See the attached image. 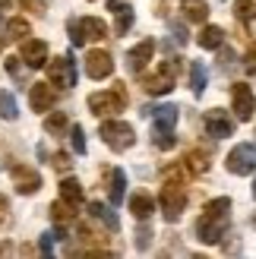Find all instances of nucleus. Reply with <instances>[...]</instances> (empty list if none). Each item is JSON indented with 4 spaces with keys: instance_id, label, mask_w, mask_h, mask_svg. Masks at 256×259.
<instances>
[{
    "instance_id": "nucleus-1",
    "label": "nucleus",
    "mask_w": 256,
    "mask_h": 259,
    "mask_svg": "<svg viewBox=\"0 0 256 259\" xmlns=\"http://www.w3.org/2000/svg\"><path fill=\"white\" fill-rule=\"evenodd\" d=\"M152 123V142L158 149H171L174 146V123H177V108L174 105H158V108H146Z\"/></svg>"
},
{
    "instance_id": "nucleus-2",
    "label": "nucleus",
    "mask_w": 256,
    "mask_h": 259,
    "mask_svg": "<svg viewBox=\"0 0 256 259\" xmlns=\"http://www.w3.org/2000/svg\"><path fill=\"white\" fill-rule=\"evenodd\" d=\"M126 108V89L117 82L114 89H105V92H95L89 95V111L98 114V117H105V114H117Z\"/></svg>"
},
{
    "instance_id": "nucleus-3",
    "label": "nucleus",
    "mask_w": 256,
    "mask_h": 259,
    "mask_svg": "<svg viewBox=\"0 0 256 259\" xmlns=\"http://www.w3.org/2000/svg\"><path fill=\"white\" fill-rule=\"evenodd\" d=\"M161 209H164V222H177L187 209V190L181 180H168L161 187Z\"/></svg>"
},
{
    "instance_id": "nucleus-4",
    "label": "nucleus",
    "mask_w": 256,
    "mask_h": 259,
    "mask_svg": "<svg viewBox=\"0 0 256 259\" xmlns=\"http://www.w3.org/2000/svg\"><path fill=\"white\" fill-rule=\"evenodd\" d=\"M174 76H177V60H164L155 73L143 76V89L149 95H168L174 89Z\"/></svg>"
},
{
    "instance_id": "nucleus-5",
    "label": "nucleus",
    "mask_w": 256,
    "mask_h": 259,
    "mask_svg": "<svg viewBox=\"0 0 256 259\" xmlns=\"http://www.w3.org/2000/svg\"><path fill=\"white\" fill-rule=\"evenodd\" d=\"M101 139H105V146H111L114 152H126L136 142V133H133V126L123 123V120H108V123H101Z\"/></svg>"
},
{
    "instance_id": "nucleus-6",
    "label": "nucleus",
    "mask_w": 256,
    "mask_h": 259,
    "mask_svg": "<svg viewBox=\"0 0 256 259\" xmlns=\"http://www.w3.org/2000/svg\"><path fill=\"white\" fill-rule=\"evenodd\" d=\"M228 171L231 174H250L256 171V146L253 142H244V146H234L228 152Z\"/></svg>"
},
{
    "instance_id": "nucleus-7",
    "label": "nucleus",
    "mask_w": 256,
    "mask_h": 259,
    "mask_svg": "<svg viewBox=\"0 0 256 259\" xmlns=\"http://www.w3.org/2000/svg\"><path fill=\"white\" fill-rule=\"evenodd\" d=\"M225 225H228V215H209V212H202L196 218V237L202 243H219L222 234H225Z\"/></svg>"
},
{
    "instance_id": "nucleus-8",
    "label": "nucleus",
    "mask_w": 256,
    "mask_h": 259,
    "mask_svg": "<svg viewBox=\"0 0 256 259\" xmlns=\"http://www.w3.org/2000/svg\"><path fill=\"white\" fill-rule=\"evenodd\" d=\"M45 67H48V76H51V85H60V89H73L76 85V67H73L70 54L51 60V63H45Z\"/></svg>"
},
{
    "instance_id": "nucleus-9",
    "label": "nucleus",
    "mask_w": 256,
    "mask_h": 259,
    "mask_svg": "<svg viewBox=\"0 0 256 259\" xmlns=\"http://www.w3.org/2000/svg\"><path fill=\"white\" fill-rule=\"evenodd\" d=\"M231 105H234V114H237V120H250L253 117V111H256V95H253V89L244 85V82H237L231 89Z\"/></svg>"
},
{
    "instance_id": "nucleus-10",
    "label": "nucleus",
    "mask_w": 256,
    "mask_h": 259,
    "mask_svg": "<svg viewBox=\"0 0 256 259\" xmlns=\"http://www.w3.org/2000/svg\"><path fill=\"white\" fill-rule=\"evenodd\" d=\"M19 60L25 63V67H45L48 63V45L41 41V38H22V51H19Z\"/></svg>"
},
{
    "instance_id": "nucleus-11",
    "label": "nucleus",
    "mask_w": 256,
    "mask_h": 259,
    "mask_svg": "<svg viewBox=\"0 0 256 259\" xmlns=\"http://www.w3.org/2000/svg\"><path fill=\"white\" fill-rule=\"evenodd\" d=\"M10 174H13V184H16V190L25 193V196L41 187V174H38L35 167H29V164H13Z\"/></svg>"
},
{
    "instance_id": "nucleus-12",
    "label": "nucleus",
    "mask_w": 256,
    "mask_h": 259,
    "mask_svg": "<svg viewBox=\"0 0 256 259\" xmlns=\"http://www.w3.org/2000/svg\"><path fill=\"white\" fill-rule=\"evenodd\" d=\"M86 73L92 76V79H108L114 73V60L108 51H89L86 54Z\"/></svg>"
},
{
    "instance_id": "nucleus-13",
    "label": "nucleus",
    "mask_w": 256,
    "mask_h": 259,
    "mask_svg": "<svg viewBox=\"0 0 256 259\" xmlns=\"http://www.w3.org/2000/svg\"><path fill=\"white\" fill-rule=\"evenodd\" d=\"M54 101H57V92H54V85L51 82H32V89H29V105H32V111H51L54 108Z\"/></svg>"
},
{
    "instance_id": "nucleus-14",
    "label": "nucleus",
    "mask_w": 256,
    "mask_h": 259,
    "mask_svg": "<svg viewBox=\"0 0 256 259\" xmlns=\"http://www.w3.org/2000/svg\"><path fill=\"white\" fill-rule=\"evenodd\" d=\"M152 54H155V41H152V38H146V41H139L130 54H126V67H130L133 73H143V70L149 67Z\"/></svg>"
},
{
    "instance_id": "nucleus-15",
    "label": "nucleus",
    "mask_w": 256,
    "mask_h": 259,
    "mask_svg": "<svg viewBox=\"0 0 256 259\" xmlns=\"http://www.w3.org/2000/svg\"><path fill=\"white\" fill-rule=\"evenodd\" d=\"M202 123H206V133L215 136V139H225V136H231V133H234V123L225 117V111H206Z\"/></svg>"
},
{
    "instance_id": "nucleus-16",
    "label": "nucleus",
    "mask_w": 256,
    "mask_h": 259,
    "mask_svg": "<svg viewBox=\"0 0 256 259\" xmlns=\"http://www.w3.org/2000/svg\"><path fill=\"white\" fill-rule=\"evenodd\" d=\"M108 7H111L114 16H117L114 32H117V35H126V32H130V25H133V10H130V4H123V0H108Z\"/></svg>"
},
{
    "instance_id": "nucleus-17",
    "label": "nucleus",
    "mask_w": 256,
    "mask_h": 259,
    "mask_svg": "<svg viewBox=\"0 0 256 259\" xmlns=\"http://www.w3.org/2000/svg\"><path fill=\"white\" fill-rule=\"evenodd\" d=\"M76 22H79V32H82L86 41H101V38H108V25L98 16H86V19H76Z\"/></svg>"
},
{
    "instance_id": "nucleus-18",
    "label": "nucleus",
    "mask_w": 256,
    "mask_h": 259,
    "mask_svg": "<svg viewBox=\"0 0 256 259\" xmlns=\"http://www.w3.org/2000/svg\"><path fill=\"white\" fill-rule=\"evenodd\" d=\"M130 212L139 218V222H146V218L155 212V199H152L149 193H133L130 196Z\"/></svg>"
},
{
    "instance_id": "nucleus-19",
    "label": "nucleus",
    "mask_w": 256,
    "mask_h": 259,
    "mask_svg": "<svg viewBox=\"0 0 256 259\" xmlns=\"http://www.w3.org/2000/svg\"><path fill=\"white\" fill-rule=\"evenodd\" d=\"M60 199L70 202L73 209H76V205L82 202V184H79V180H73V177H63L60 180Z\"/></svg>"
},
{
    "instance_id": "nucleus-20",
    "label": "nucleus",
    "mask_w": 256,
    "mask_h": 259,
    "mask_svg": "<svg viewBox=\"0 0 256 259\" xmlns=\"http://www.w3.org/2000/svg\"><path fill=\"white\" fill-rule=\"evenodd\" d=\"M199 48H206V51H219L222 48V41H225V32L219 29V25H206V29L199 32Z\"/></svg>"
},
{
    "instance_id": "nucleus-21",
    "label": "nucleus",
    "mask_w": 256,
    "mask_h": 259,
    "mask_svg": "<svg viewBox=\"0 0 256 259\" xmlns=\"http://www.w3.org/2000/svg\"><path fill=\"white\" fill-rule=\"evenodd\" d=\"M123 193H126V174L120 167H114V174H111V205H120Z\"/></svg>"
},
{
    "instance_id": "nucleus-22",
    "label": "nucleus",
    "mask_w": 256,
    "mask_h": 259,
    "mask_svg": "<svg viewBox=\"0 0 256 259\" xmlns=\"http://www.w3.org/2000/svg\"><path fill=\"white\" fill-rule=\"evenodd\" d=\"M184 16L190 22H206L209 19V7L202 0H184Z\"/></svg>"
},
{
    "instance_id": "nucleus-23",
    "label": "nucleus",
    "mask_w": 256,
    "mask_h": 259,
    "mask_svg": "<svg viewBox=\"0 0 256 259\" xmlns=\"http://www.w3.org/2000/svg\"><path fill=\"white\" fill-rule=\"evenodd\" d=\"M89 212H92V218H98V222H105L111 231H120V222H117V215H114L108 205H101V202H92L89 205Z\"/></svg>"
},
{
    "instance_id": "nucleus-24",
    "label": "nucleus",
    "mask_w": 256,
    "mask_h": 259,
    "mask_svg": "<svg viewBox=\"0 0 256 259\" xmlns=\"http://www.w3.org/2000/svg\"><path fill=\"white\" fill-rule=\"evenodd\" d=\"M190 89H193L196 98L206 92V67H202L199 60H193V67H190Z\"/></svg>"
},
{
    "instance_id": "nucleus-25",
    "label": "nucleus",
    "mask_w": 256,
    "mask_h": 259,
    "mask_svg": "<svg viewBox=\"0 0 256 259\" xmlns=\"http://www.w3.org/2000/svg\"><path fill=\"white\" fill-rule=\"evenodd\" d=\"M29 32H32V25L25 19H7V38H13V41H22Z\"/></svg>"
},
{
    "instance_id": "nucleus-26",
    "label": "nucleus",
    "mask_w": 256,
    "mask_h": 259,
    "mask_svg": "<svg viewBox=\"0 0 256 259\" xmlns=\"http://www.w3.org/2000/svg\"><path fill=\"white\" fill-rule=\"evenodd\" d=\"M45 130H48L51 136H60L63 130H67V114H63V111H57V114H51V117L45 120Z\"/></svg>"
},
{
    "instance_id": "nucleus-27",
    "label": "nucleus",
    "mask_w": 256,
    "mask_h": 259,
    "mask_svg": "<svg viewBox=\"0 0 256 259\" xmlns=\"http://www.w3.org/2000/svg\"><path fill=\"white\" fill-rule=\"evenodd\" d=\"M0 114H4L7 120H16V98H13L10 92H0Z\"/></svg>"
},
{
    "instance_id": "nucleus-28",
    "label": "nucleus",
    "mask_w": 256,
    "mask_h": 259,
    "mask_svg": "<svg viewBox=\"0 0 256 259\" xmlns=\"http://www.w3.org/2000/svg\"><path fill=\"white\" fill-rule=\"evenodd\" d=\"M237 19H244V22H250V19H256V0H237Z\"/></svg>"
},
{
    "instance_id": "nucleus-29",
    "label": "nucleus",
    "mask_w": 256,
    "mask_h": 259,
    "mask_svg": "<svg viewBox=\"0 0 256 259\" xmlns=\"http://www.w3.org/2000/svg\"><path fill=\"white\" fill-rule=\"evenodd\" d=\"M51 218H54V222H70V218H73V205L70 202H54V205H51Z\"/></svg>"
},
{
    "instance_id": "nucleus-30",
    "label": "nucleus",
    "mask_w": 256,
    "mask_h": 259,
    "mask_svg": "<svg viewBox=\"0 0 256 259\" xmlns=\"http://www.w3.org/2000/svg\"><path fill=\"white\" fill-rule=\"evenodd\" d=\"M187 164L193 167V171H209V155L206 152H190V158H187Z\"/></svg>"
},
{
    "instance_id": "nucleus-31",
    "label": "nucleus",
    "mask_w": 256,
    "mask_h": 259,
    "mask_svg": "<svg viewBox=\"0 0 256 259\" xmlns=\"http://www.w3.org/2000/svg\"><path fill=\"white\" fill-rule=\"evenodd\" d=\"M149 243H152V231L149 228H139L136 231V247L139 250H149Z\"/></svg>"
},
{
    "instance_id": "nucleus-32",
    "label": "nucleus",
    "mask_w": 256,
    "mask_h": 259,
    "mask_svg": "<svg viewBox=\"0 0 256 259\" xmlns=\"http://www.w3.org/2000/svg\"><path fill=\"white\" fill-rule=\"evenodd\" d=\"M19 7H22V10H29V13H38V16H41V13H45V0H19Z\"/></svg>"
},
{
    "instance_id": "nucleus-33",
    "label": "nucleus",
    "mask_w": 256,
    "mask_h": 259,
    "mask_svg": "<svg viewBox=\"0 0 256 259\" xmlns=\"http://www.w3.org/2000/svg\"><path fill=\"white\" fill-rule=\"evenodd\" d=\"M171 32H174V41L177 45H187L190 41V35H187V29H184L181 22H171Z\"/></svg>"
},
{
    "instance_id": "nucleus-34",
    "label": "nucleus",
    "mask_w": 256,
    "mask_h": 259,
    "mask_svg": "<svg viewBox=\"0 0 256 259\" xmlns=\"http://www.w3.org/2000/svg\"><path fill=\"white\" fill-rule=\"evenodd\" d=\"M73 149L76 152H86V133H82V126H73Z\"/></svg>"
},
{
    "instance_id": "nucleus-35",
    "label": "nucleus",
    "mask_w": 256,
    "mask_h": 259,
    "mask_svg": "<svg viewBox=\"0 0 256 259\" xmlns=\"http://www.w3.org/2000/svg\"><path fill=\"white\" fill-rule=\"evenodd\" d=\"M70 164H73V161H70V155H63V152L54 155V167H57V171H70Z\"/></svg>"
},
{
    "instance_id": "nucleus-36",
    "label": "nucleus",
    "mask_w": 256,
    "mask_h": 259,
    "mask_svg": "<svg viewBox=\"0 0 256 259\" xmlns=\"http://www.w3.org/2000/svg\"><path fill=\"white\" fill-rule=\"evenodd\" d=\"M7 73L13 76V79H19V76H22V67H19L16 57H7Z\"/></svg>"
},
{
    "instance_id": "nucleus-37",
    "label": "nucleus",
    "mask_w": 256,
    "mask_h": 259,
    "mask_svg": "<svg viewBox=\"0 0 256 259\" xmlns=\"http://www.w3.org/2000/svg\"><path fill=\"white\" fill-rule=\"evenodd\" d=\"M70 38H73V45H82V41H86L82 32H79V22H76V19H70Z\"/></svg>"
},
{
    "instance_id": "nucleus-38",
    "label": "nucleus",
    "mask_w": 256,
    "mask_h": 259,
    "mask_svg": "<svg viewBox=\"0 0 256 259\" xmlns=\"http://www.w3.org/2000/svg\"><path fill=\"white\" fill-rule=\"evenodd\" d=\"M7 218H10V202H7V196H0V228L7 225Z\"/></svg>"
},
{
    "instance_id": "nucleus-39",
    "label": "nucleus",
    "mask_w": 256,
    "mask_h": 259,
    "mask_svg": "<svg viewBox=\"0 0 256 259\" xmlns=\"http://www.w3.org/2000/svg\"><path fill=\"white\" fill-rule=\"evenodd\" d=\"M51 243H54V234H41V253H45V256L54 253V247H51Z\"/></svg>"
},
{
    "instance_id": "nucleus-40",
    "label": "nucleus",
    "mask_w": 256,
    "mask_h": 259,
    "mask_svg": "<svg viewBox=\"0 0 256 259\" xmlns=\"http://www.w3.org/2000/svg\"><path fill=\"white\" fill-rule=\"evenodd\" d=\"M253 196H256V180H253Z\"/></svg>"
},
{
    "instance_id": "nucleus-41",
    "label": "nucleus",
    "mask_w": 256,
    "mask_h": 259,
    "mask_svg": "<svg viewBox=\"0 0 256 259\" xmlns=\"http://www.w3.org/2000/svg\"><path fill=\"white\" fill-rule=\"evenodd\" d=\"M253 225H256V215H253Z\"/></svg>"
}]
</instances>
